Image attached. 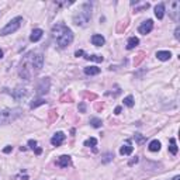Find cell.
<instances>
[{"label": "cell", "instance_id": "cell-1", "mask_svg": "<svg viewBox=\"0 0 180 180\" xmlns=\"http://www.w3.org/2000/svg\"><path fill=\"white\" fill-rule=\"evenodd\" d=\"M44 65V56L39 52H28L21 61L20 69H18V75L23 79L30 80L37 72H39Z\"/></svg>", "mask_w": 180, "mask_h": 180}, {"label": "cell", "instance_id": "cell-2", "mask_svg": "<svg viewBox=\"0 0 180 180\" xmlns=\"http://www.w3.org/2000/svg\"><path fill=\"white\" fill-rule=\"evenodd\" d=\"M51 33H52L53 39H55L56 44L59 45V48H66L73 41V33H72V30L62 23H56L55 25L52 27V31H51Z\"/></svg>", "mask_w": 180, "mask_h": 180}, {"label": "cell", "instance_id": "cell-3", "mask_svg": "<svg viewBox=\"0 0 180 180\" xmlns=\"http://www.w3.org/2000/svg\"><path fill=\"white\" fill-rule=\"evenodd\" d=\"M90 18H92V6L90 3H83L80 10L73 16V23L76 25L83 27L90 21Z\"/></svg>", "mask_w": 180, "mask_h": 180}, {"label": "cell", "instance_id": "cell-4", "mask_svg": "<svg viewBox=\"0 0 180 180\" xmlns=\"http://www.w3.org/2000/svg\"><path fill=\"white\" fill-rule=\"evenodd\" d=\"M21 114H23V110L21 108H3V110H0V125L10 124V122L16 121Z\"/></svg>", "mask_w": 180, "mask_h": 180}, {"label": "cell", "instance_id": "cell-5", "mask_svg": "<svg viewBox=\"0 0 180 180\" xmlns=\"http://www.w3.org/2000/svg\"><path fill=\"white\" fill-rule=\"evenodd\" d=\"M21 24H23V17L13 18L12 21H9V23H7L6 27H3V28L0 30V35H9V34L16 33V31H17V30L21 27Z\"/></svg>", "mask_w": 180, "mask_h": 180}, {"label": "cell", "instance_id": "cell-6", "mask_svg": "<svg viewBox=\"0 0 180 180\" xmlns=\"http://www.w3.org/2000/svg\"><path fill=\"white\" fill-rule=\"evenodd\" d=\"M170 9H169V14H170L172 20L174 21H179V13H180V2L177 0H173L170 3Z\"/></svg>", "mask_w": 180, "mask_h": 180}, {"label": "cell", "instance_id": "cell-7", "mask_svg": "<svg viewBox=\"0 0 180 180\" xmlns=\"http://www.w3.org/2000/svg\"><path fill=\"white\" fill-rule=\"evenodd\" d=\"M48 90H49V79H48V77L41 79L38 86H37V93H38L39 96H42V95H47Z\"/></svg>", "mask_w": 180, "mask_h": 180}, {"label": "cell", "instance_id": "cell-8", "mask_svg": "<svg viewBox=\"0 0 180 180\" xmlns=\"http://www.w3.org/2000/svg\"><path fill=\"white\" fill-rule=\"evenodd\" d=\"M152 28H154V21H152V20H146V21H144V23L139 25L138 31L141 34H144V35H146V34H149L152 31Z\"/></svg>", "mask_w": 180, "mask_h": 180}, {"label": "cell", "instance_id": "cell-9", "mask_svg": "<svg viewBox=\"0 0 180 180\" xmlns=\"http://www.w3.org/2000/svg\"><path fill=\"white\" fill-rule=\"evenodd\" d=\"M65 138H66V135L63 132H56V134H53V136L51 138V144L53 145V146H61V145L63 144V141H65Z\"/></svg>", "mask_w": 180, "mask_h": 180}, {"label": "cell", "instance_id": "cell-10", "mask_svg": "<svg viewBox=\"0 0 180 180\" xmlns=\"http://www.w3.org/2000/svg\"><path fill=\"white\" fill-rule=\"evenodd\" d=\"M71 156H68V155H62V156H59V159L56 160V165L59 166V168H68L69 165H71Z\"/></svg>", "mask_w": 180, "mask_h": 180}, {"label": "cell", "instance_id": "cell-11", "mask_svg": "<svg viewBox=\"0 0 180 180\" xmlns=\"http://www.w3.org/2000/svg\"><path fill=\"white\" fill-rule=\"evenodd\" d=\"M42 35H44V31H42L41 28H35V30H33V33H31V35H30V41L37 42L42 38Z\"/></svg>", "mask_w": 180, "mask_h": 180}, {"label": "cell", "instance_id": "cell-12", "mask_svg": "<svg viewBox=\"0 0 180 180\" xmlns=\"http://www.w3.org/2000/svg\"><path fill=\"white\" fill-rule=\"evenodd\" d=\"M132 151H134V146L131 145V141L128 139L127 144L121 146V149H120V154H121V155H131V154H132Z\"/></svg>", "mask_w": 180, "mask_h": 180}, {"label": "cell", "instance_id": "cell-13", "mask_svg": "<svg viewBox=\"0 0 180 180\" xmlns=\"http://www.w3.org/2000/svg\"><path fill=\"white\" fill-rule=\"evenodd\" d=\"M104 42H106V39H104V37L100 35V34H95V35H92V44L96 45V47H101Z\"/></svg>", "mask_w": 180, "mask_h": 180}, {"label": "cell", "instance_id": "cell-14", "mask_svg": "<svg viewBox=\"0 0 180 180\" xmlns=\"http://www.w3.org/2000/svg\"><path fill=\"white\" fill-rule=\"evenodd\" d=\"M83 71H85V73L89 75V76H95V75H99L101 72L100 68H97V66H86Z\"/></svg>", "mask_w": 180, "mask_h": 180}, {"label": "cell", "instance_id": "cell-15", "mask_svg": "<svg viewBox=\"0 0 180 180\" xmlns=\"http://www.w3.org/2000/svg\"><path fill=\"white\" fill-rule=\"evenodd\" d=\"M155 16H156L159 20H162L163 16H165V4L159 3L156 7H155Z\"/></svg>", "mask_w": 180, "mask_h": 180}, {"label": "cell", "instance_id": "cell-16", "mask_svg": "<svg viewBox=\"0 0 180 180\" xmlns=\"http://www.w3.org/2000/svg\"><path fill=\"white\" fill-rule=\"evenodd\" d=\"M172 56V53L169 51H158L156 52V58L160 59V61H169Z\"/></svg>", "mask_w": 180, "mask_h": 180}, {"label": "cell", "instance_id": "cell-17", "mask_svg": "<svg viewBox=\"0 0 180 180\" xmlns=\"http://www.w3.org/2000/svg\"><path fill=\"white\" fill-rule=\"evenodd\" d=\"M149 151L151 152H158V151H160V142L158 141V139H154V141H151L149 142Z\"/></svg>", "mask_w": 180, "mask_h": 180}, {"label": "cell", "instance_id": "cell-18", "mask_svg": "<svg viewBox=\"0 0 180 180\" xmlns=\"http://www.w3.org/2000/svg\"><path fill=\"white\" fill-rule=\"evenodd\" d=\"M138 44H139V39L136 38V37H131L127 42V49H134Z\"/></svg>", "mask_w": 180, "mask_h": 180}, {"label": "cell", "instance_id": "cell-19", "mask_svg": "<svg viewBox=\"0 0 180 180\" xmlns=\"http://www.w3.org/2000/svg\"><path fill=\"white\" fill-rule=\"evenodd\" d=\"M169 152L172 155L177 154V145H176V139L174 138H170V141H169Z\"/></svg>", "mask_w": 180, "mask_h": 180}, {"label": "cell", "instance_id": "cell-20", "mask_svg": "<svg viewBox=\"0 0 180 180\" xmlns=\"http://www.w3.org/2000/svg\"><path fill=\"white\" fill-rule=\"evenodd\" d=\"M25 95H27L25 89H17V90H14V92H13V97H14L16 100H20V99L24 97Z\"/></svg>", "mask_w": 180, "mask_h": 180}, {"label": "cell", "instance_id": "cell-21", "mask_svg": "<svg viewBox=\"0 0 180 180\" xmlns=\"http://www.w3.org/2000/svg\"><path fill=\"white\" fill-rule=\"evenodd\" d=\"M85 59H87V61H95V62H103L104 58L100 55H87V53H85Z\"/></svg>", "mask_w": 180, "mask_h": 180}, {"label": "cell", "instance_id": "cell-22", "mask_svg": "<svg viewBox=\"0 0 180 180\" xmlns=\"http://www.w3.org/2000/svg\"><path fill=\"white\" fill-rule=\"evenodd\" d=\"M28 145H30V148H31L33 151H35L37 155H41L42 149H41V148H37V141H34V139H30V141H28Z\"/></svg>", "mask_w": 180, "mask_h": 180}, {"label": "cell", "instance_id": "cell-23", "mask_svg": "<svg viewBox=\"0 0 180 180\" xmlns=\"http://www.w3.org/2000/svg\"><path fill=\"white\" fill-rule=\"evenodd\" d=\"M42 104H45V100H44V99H37V100H33V101H31L30 107H31V108H37L38 106H42Z\"/></svg>", "mask_w": 180, "mask_h": 180}, {"label": "cell", "instance_id": "cell-24", "mask_svg": "<svg viewBox=\"0 0 180 180\" xmlns=\"http://www.w3.org/2000/svg\"><path fill=\"white\" fill-rule=\"evenodd\" d=\"M144 58H145V52H139L138 55H136L135 58H134V65L138 66L139 63H141L142 61H144Z\"/></svg>", "mask_w": 180, "mask_h": 180}, {"label": "cell", "instance_id": "cell-25", "mask_svg": "<svg viewBox=\"0 0 180 180\" xmlns=\"http://www.w3.org/2000/svg\"><path fill=\"white\" fill-rule=\"evenodd\" d=\"M96 145H97V139H96V138H89V139H86V141H85V146L95 148Z\"/></svg>", "mask_w": 180, "mask_h": 180}, {"label": "cell", "instance_id": "cell-26", "mask_svg": "<svg viewBox=\"0 0 180 180\" xmlns=\"http://www.w3.org/2000/svg\"><path fill=\"white\" fill-rule=\"evenodd\" d=\"M61 101H62V103H71V101H73V97H72L71 93H65V95L61 97Z\"/></svg>", "mask_w": 180, "mask_h": 180}, {"label": "cell", "instance_id": "cell-27", "mask_svg": "<svg viewBox=\"0 0 180 180\" xmlns=\"http://www.w3.org/2000/svg\"><path fill=\"white\" fill-rule=\"evenodd\" d=\"M90 124H92L95 128H99V127H101L103 122H101L100 118H90Z\"/></svg>", "mask_w": 180, "mask_h": 180}, {"label": "cell", "instance_id": "cell-28", "mask_svg": "<svg viewBox=\"0 0 180 180\" xmlns=\"http://www.w3.org/2000/svg\"><path fill=\"white\" fill-rule=\"evenodd\" d=\"M124 104L127 107H134V97L132 96H127V97L124 99Z\"/></svg>", "mask_w": 180, "mask_h": 180}, {"label": "cell", "instance_id": "cell-29", "mask_svg": "<svg viewBox=\"0 0 180 180\" xmlns=\"http://www.w3.org/2000/svg\"><path fill=\"white\" fill-rule=\"evenodd\" d=\"M127 25H128L127 21H121V23H118V25H117V33H122V30L127 28Z\"/></svg>", "mask_w": 180, "mask_h": 180}, {"label": "cell", "instance_id": "cell-30", "mask_svg": "<svg viewBox=\"0 0 180 180\" xmlns=\"http://www.w3.org/2000/svg\"><path fill=\"white\" fill-rule=\"evenodd\" d=\"M56 117H58V114H56V111H55V110H51V111H49V122L55 121V120H56Z\"/></svg>", "mask_w": 180, "mask_h": 180}, {"label": "cell", "instance_id": "cell-31", "mask_svg": "<svg viewBox=\"0 0 180 180\" xmlns=\"http://www.w3.org/2000/svg\"><path fill=\"white\" fill-rule=\"evenodd\" d=\"M135 139L138 141V144H144L145 142V136L141 135V134H135Z\"/></svg>", "mask_w": 180, "mask_h": 180}, {"label": "cell", "instance_id": "cell-32", "mask_svg": "<svg viewBox=\"0 0 180 180\" xmlns=\"http://www.w3.org/2000/svg\"><path fill=\"white\" fill-rule=\"evenodd\" d=\"M113 159V154H106L104 155V159H103V163H107Z\"/></svg>", "mask_w": 180, "mask_h": 180}, {"label": "cell", "instance_id": "cell-33", "mask_svg": "<svg viewBox=\"0 0 180 180\" xmlns=\"http://www.w3.org/2000/svg\"><path fill=\"white\" fill-rule=\"evenodd\" d=\"M85 97L86 99H90V100H96V99H97V96L93 95V93H85Z\"/></svg>", "mask_w": 180, "mask_h": 180}, {"label": "cell", "instance_id": "cell-34", "mask_svg": "<svg viewBox=\"0 0 180 180\" xmlns=\"http://www.w3.org/2000/svg\"><path fill=\"white\" fill-rule=\"evenodd\" d=\"M79 110H80V113H85L86 111V104L85 103H80L79 104Z\"/></svg>", "mask_w": 180, "mask_h": 180}, {"label": "cell", "instance_id": "cell-35", "mask_svg": "<svg viewBox=\"0 0 180 180\" xmlns=\"http://www.w3.org/2000/svg\"><path fill=\"white\" fill-rule=\"evenodd\" d=\"M12 151H13V146H7V148H4V149H3L4 154H9V152H12Z\"/></svg>", "mask_w": 180, "mask_h": 180}, {"label": "cell", "instance_id": "cell-36", "mask_svg": "<svg viewBox=\"0 0 180 180\" xmlns=\"http://www.w3.org/2000/svg\"><path fill=\"white\" fill-rule=\"evenodd\" d=\"M179 31H180V28H179V27H176V31H174V37H176V39H179V38H180Z\"/></svg>", "mask_w": 180, "mask_h": 180}, {"label": "cell", "instance_id": "cell-37", "mask_svg": "<svg viewBox=\"0 0 180 180\" xmlns=\"http://www.w3.org/2000/svg\"><path fill=\"white\" fill-rule=\"evenodd\" d=\"M76 56H82V55H85V52H83L82 49H79V51H76V53H75Z\"/></svg>", "mask_w": 180, "mask_h": 180}, {"label": "cell", "instance_id": "cell-38", "mask_svg": "<svg viewBox=\"0 0 180 180\" xmlns=\"http://www.w3.org/2000/svg\"><path fill=\"white\" fill-rule=\"evenodd\" d=\"M114 113H115V114H120V113H121V107H120V106H118V107H115Z\"/></svg>", "mask_w": 180, "mask_h": 180}, {"label": "cell", "instance_id": "cell-39", "mask_svg": "<svg viewBox=\"0 0 180 180\" xmlns=\"http://www.w3.org/2000/svg\"><path fill=\"white\" fill-rule=\"evenodd\" d=\"M96 110H103V104L97 103V104H96Z\"/></svg>", "mask_w": 180, "mask_h": 180}, {"label": "cell", "instance_id": "cell-40", "mask_svg": "<svg viewBox=\"0 0 180 180\" xmlns=\"http://www.w3.org/2000/svg\"><path fill=\"white\" fill-rule=\"evenodd\" d=\"M136 162H138V158L135 156V158H134V159H132V160H131V162H130V166H131V165H134V163H136Z\"/></svg>", "mask_w": 180, "mask_h": 180}, {"label": "cell", "instance_id": "cell-41", "mask_svg": "<svg viewBox=\"0 0 180 180\" xmlns=\"http://www.w3.org/2000/svg\"><path fill=\"white\" fill-rule=\"evenodd\" d=\"M173 180H180V176H174V177H173Z\"/></svg>", "mask_w": 180, "mask_h": 180}, {"label": "cell", "instance_id": "cell-42", "mask_svg": "<svg viewBox=\"0 0 180 180\" xmlns=\"http://www.w3.org/2000/svg\"><path fill=\"white\" fill-rule=\"evenodd\" d=\"M2 58H3V51L0 49V59H2Z\"/></svg>", "mask_w": 180, "mask_h": 180}]
</instances>
